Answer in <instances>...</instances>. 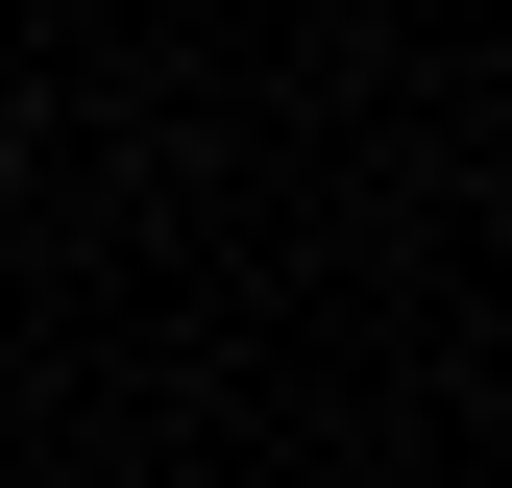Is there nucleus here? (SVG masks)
Instances as JSON below:
<instances>
[{
	"label": "nucleus",
	"mask_w": 512,
	"mask_h": 488,
	"mask_svg": "<svg viewBox=\"0 0 512 488\" xmlns=\"http://www.w3.org/2000/svg\"><path fill=\"white\" fill-rule=\"evenodd\" d=\"M0 171H25V147H0Z\"/></svg>",
	"instance_id": "f257e3e1"
}]
</instances>
